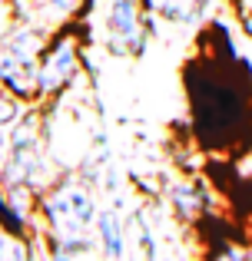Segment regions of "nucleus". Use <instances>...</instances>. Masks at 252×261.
Here are the masks:
<instances>
[{"label": "nucleus", "mask_w": 252, "mask_h": 261, "mask_svg": "<svg viewBox=\"0 0 252 261\" xmlns=\"http://www.w3.org/2000/svg\"><path fill=\"white\" fill-rule=\"evenodd\" d=\"M97 198L80 178H60L40 195V222L50 231L47 238H66V235H93L97 225Z\"/></svg>", "instance_id": "f03ea898"}, {"label": "nucleus", "mask_w": 252, "mask_h": 261, "mask_svg": "<svg viewBox=\"0 0 252 261\" xmlns=\"http://www.w3.org/2000/svg\"><path fill=\"white\" fill-rule=\"evenodd\" d=\"M37 70H40V63L24 60L20 53H13L10 46H0V86H7L13 96H20L24 102L40 99Z\"/></svg>", "instance_id": "423d86ee"}, {"label": "nucleus", "mask_w": 252, "mask_h": 261, "mask_svg": "<svg viewBox=\"0 0 252 261\" xmlns=\"http://www.w3.org/2000/svg\"><path fill=\"white\" fill-rule=\"evenodd\" d=\"M236 60H216V73L202 70V80H196L193 70H186V86H189V106H193V122L196 133L202 142H213V146H229L236 136L246 129L249 122V93L242 86V76H229V66Z\"/></svg>", "instance_id": "f257e3e1"}, {"label": "nucleus", "mask_w": 252, "mask_h": 261, "mask_svg": "<svg viewBox=\"0 0 252 261\" xmlns=\"http://www.w3.org/2000/svg\"><path fill=\"white\" fill-rule=\"evenodd\" d=\"M77 76H80V37L73 30H60L50 37L43 57H40V70H37L40 99L63 93L66 86H73Z\"/></svg>", "instance_id": "20e7f679"}, {"label": "nucleus", "mask_w": 252, "mask_h": 261, "mask_svg": "<svg viewBox=\"0 0 252 261\" xmlns=\"http://www.w3.org/2000/svg\"><path fill=\"white\" fill-rule=\"evenodd\" d=\"M140 4L146 7V10H153V7H156V0H140Z\"/></svg>", "instance_id": "f8f14e48"}, {"label": "nucleus", "mask_w": 252, "mask_h": 261, "mask_svg": "<svg viewBox=\"0 0 252 261\" xmlns=\"http://www.w3.org/2000/svg\"><path fill=\"white\" fill-rule=\"evenodd\" d=\"M242 30H246V37L252 40V4H249V10L242 13Z\"/></svg>", "instance_id": "9b49d317"}, {"label": "nucleus", "mask_w": 252, "mask_h": 261, "mask_svg": "<svg viewBox=\"0 0 252 261\" xmlns=\"http://www.w3.org/2000/svg\"><path fill=\"white\" fill-rule=\"evenodd\" d=\"M33 255H37L33 235H24V231L10 228L7 222H0V261H24Z\"/></svg>", "instance_id": "6e6552de"}, {"label": "nucleus", "mask_w": 252, "mask_h": 261, "mask_svg": "<svg viewBox=\"0 0 252 261\" xmlns=\"http://www.w3.org/2000/svg\"><path fill=\"white\" fill-rule=\"evenodd\" d=\"M149 13L140 0H110L106 4V50L113 57H140L146 50V37L153 30Z\"/></svg>", "instance_id": "7ed1b4c3"}, {"label": "nucleus", "mask_w": 252, "mask_h": 261, "mask_svg": "<svg viewBox=\"0 0 252 261\" xmlns=\"http://www.w3.org/2000/svg\"><path fill=\"white\" fill-rule=\"evenodd\" d=\"M166 202L179 222H196L209 212L213 195H209V185L202 178H176L166 185Z\"/></svg>", "instance_id": "39448f33"}, {"label": "nucleus", "mask_w": 252, "mask_h": 261, "mask_svg": "<svg viewBox=\"0 0 252 261\" xmlns=\"http://www.w3.org/2000/svg\"><path fill=\"white\" fill-rule=\"evenodd\" d=\"M83 4H86V0H40V7H43L50 17H60V20L77 17V13L83 10Z\"/></svg>", "instance_id": "9d476101"}, {"label": "nucleus", "mask_w": 252, "mask_h": 261, "mask_svg": "<svg viewBox=\"0 0 252 261\" xmlns=\"http://www.w3.org/2000/svg\"><path fill=\"white\" fill-rule=\"evenodd\" d=\"M93 235H97L100 255L120 261L126 255V235H129V222L120 215L117 208H100L97 212V225H93Z\"/></svg>", "instance_id": "0eeeda50"}, {"label": "nucleus", "mask_w": 252, "mask_h": 261, "mask_svg": "<svg viewBox=\"0 0 252 261\" xmlns=\"http://www.w3.org/2000/svg\"><path fill=\"white\" fill-rule=\"evenodd\" d=\"M20 96H13L7 86H0V129H7V126H13V122L24 116V106H20Z\"/></svg>", "instance_id": "1a4fd4ad"}]
</instances>
